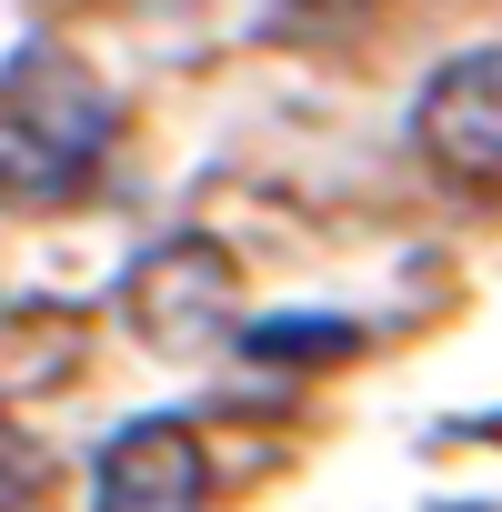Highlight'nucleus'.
<instances>
[{
	"label": "nucleus",
	"mask_w": 502,
	"mask_h": 512,
	"mask_svg": "<svg viewBox=\"0 0 502 512\" xmlns=\"http://www.w3.org/2000/svg\"><path fill=\"white\" fill-rule=\"evenodd\" d=\"M101 151H111V91L61 41H21L0 61V201L51 211L101 171Z\"/></svg>",
	"instance_id": "1"
},
{
	"label": "nucleus",
	"mask_w": 502,
	"mask_h": 512,
	"mask_svg": "<svg viewBox=\"0 0 502 512\" xmlns=\"http://www.w3.org/2000/svg\"><path fill=\"white\" fill-rule=\"evenodd\" d=\"M412 151L442 181H502V41L452 51L412 101Z\"/></svg>",
	"instance_id": "2"
},
{
	"label": "nucleus",
	"mask_w": 502,
	"mask_h": 512,
	"mask_svg": "<svg viewBox=\"0 0 502 512\" xmlns=\"http://www.w3.org/2000/svg\"><path fill=\"white\" fill-rule=\"evenodd\" d=\"M201 492H211V452L171 412L111 432V452L91 472V512H201Z\"/></svg>",
	"instance_id": "3"
},
{
	"label": "nucleus",
	"mask_w": 502,
	"mask_h": 512,
	"mask_svg": "<svg viewBox=\"0 0 502 512\" xmlns=\"http://www.w3.org/2000/svg\"><path fill=\"white\" fill-rule=\"evenodd\" d=\"M131 322H141V342H161V352L211 342V332L231 322V262H221L211 241H161L151 262L131 272Z\"/></svg>",
	"instance_id": "4"
},
{
	"label": "nucleus",
	"mask_w": 502,
	"mask_h": 512,
	"mask_svg": "<svg viewBox=\"0 0 502 512\" xmlns=\"http://www.w3.org/2000/svg\"><path fill=\"white\" fill-rule=\"evenodd\" d=\"M41 472H51V462H41V442L0 422V512H21V502L41 492Z\"/></svg>",
	"instance_id": "5"
},
{
	"label": "nucleus",
	"mask_w": 502,
	"mask_h": 512,
	"mask_svg": "<svg viewBox=\"0 0 502 512\" xmlns=\"http://www.w3.org/2000/svg\"><path fill=\"white\" fill-rule=\"evenodd\" d=\"M251 352H352V322H262Z\"/></svg>",
	"instance_id": "6"
}]
</instances>
